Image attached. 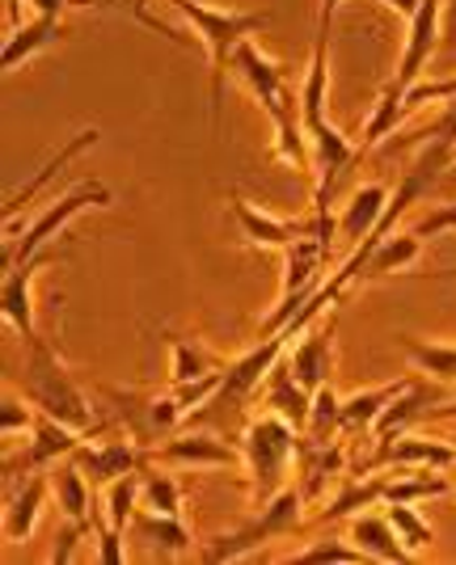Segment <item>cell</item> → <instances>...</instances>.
<instances>
[{
    "instance_id": "obj_1",
    "label": "cell",
    "mask_w": 456,
    "mask_h": 565,
    "mask_svg": "<svg viewBox=\"0 0 456 565\" xmlns=\"http://www.w3.org/2000/svg\"><path fill=\"white\" fill-rule=\"evenodd\" d=\"M191 30L199 34V43L212 55V127H220L224 115V81L233 68V55L241 43H250V34H258L271 25V13H229V9H212L203 0H169Z\"/></svg>"
},
{
    "instance_id": "obj_19",
    "label": "cell",
    "mask_w": 456,
    "mask_h": 565,
    "mask_svg": "<svg viewBox=\"0 0 456 565\" xmlns=\"http://www.w3.org/2000/svg\"><path fill=\"white\" fill-rule=\"evenodd\" d=\"M169 351H173V367H169V380L173 384H194V380L203 376H216V372H229V363L212 354L208 347H199V342H187V338H178V333H166Z\"/></svg>"
},
{
    "instance_id": "obj_27",
    "label": "cell",
    "mask_w": 456,
    "mask_h": 565,
    "mask_svg": "<svg viewBox=\"0 0 456 565\" xmlns=\"http://www.w3.org/2000/svg\"><path fill=\"white\" fill-rule=\"evenodd\" d=\"M51 486H55V498H60L64 515L94 527V519H89V486H85V469H81L76 460L55 472V477H51Z\"/></svg>"
},
{
    "instance_id": "obj_26",
    "label": "cell",
    "mask_w": 456,
    "mask_h": 565,
    "mask_svg": "<svg viewBox=\"0 0 456 565\" xmlns=\"http://www.w3.org/2000/svg\"><path fill=\"white\" fill-rule=\"evenodd\" d=\"M406 393V384L397 380V384H384V388H372V393H356V397L342 401V426L347 430H360V426L377 423L384 409H389V401L402 397Z\"/></svg>"
},
{
    "instance_id": "obj_31",
    "label": "cell",
    "mask_w": 456,
    "mask_h": 565,
    "mask_svg": "<svg viewBox=\"0 0 456 565\" xmlns=\"http://www.w3.org/2000/svg\"><path fill=\"white\" fill-rule=\"evenodd\" d=\"M335 426H342V401L335 397V388H330V384H321V388L312 393V414H309L312 444H326Z\"/></svg>"
},
{
    "instance_id": "obj_40",
    "label": "cell",
    "mask_w": 456,
    "mask_h": 565,
    "mask_svg": "<svg viewBox=\"0 0 456 565\" xmlns=\"http://www.w3.org/2000/svg\"><path fill=\"white\" fill-rule=\"evenodd\" d=\"M453 178H456V173H453Z\"/></svg>"
},
{
    "instance_id": "obj_38",
    "label": "cell",
    "mask_w": 456,
    "mask_h": 565,
    "mask_svg": "<svg viewBox=\"0 0 456 565\" xmlns=\"http://www.w3.org/2000/svg\"><path fill=\"white\" fill-rule=\"evenodd\" d=\"M435 97H456V76L453 81H439V85H414V89L402 97V115L418 110V106H427V102H435Z\"/></svg>"
},
{
    "instance_id": "obj_9",
    "label": "cell",
    "mask_w": 456,
    "mask_h": 565,
    "mask_svg": "<svg viewBox=\"0 0 456 565\" xmlns=\"http://www.w3.org/2000/svg\"><path fill=\"white\" fill-rule=\"evenodd\" d=\"M229 212L237 220L241 236L250 245H266V249H288L291 241L317 233V224H305V220H275V215L258 212L250 199H241L237 190H229Z\"/></svg>"
},
{
    "instance_id": "obj_36",
    "label": "cell",
    "mask_w": 456,
    "mask_h": 565,
    "mask_svg": "<svg viewBox=\"0 0 456 565\" xmlns=\"http://www.w3.org/2000/svg\"><path fill=\"white\" fill-rule=\"evenodd\" d=\"M34 426V414H30V405H22V401L4 397V405H0V439H13L18 430H30Z\"/></svg>"
},
{
    "instance_id": "obj_29",
    "label": "cell",
    "mask_w": 456,
    "mask_h": 565,
    "mask_svg": "<svg viewBox=\"0 0 456 565\" xmlns=\"http://www.w3.org/2000/svg\"><path fill=\"white\" fill-rule=\"evenodd\" d=\"M145 507L148 511H157V515H178L182 511V490H178V481L173 477H166V472H157V469H148L145 465Z\"/></svg>"
},
{
    "instance_id": "obj_28",
    "label": "cell",
    "mask_w": 456,
    "mask_h": 565,
    "mask_svg": "<svg viewBox=\"0 0 456 565\" xmlns=\"http://www.w3.org/2000/svg\"><path fill=\"white\" fill-rule=\"evenodd\" d=\"M389 523L397 527V536H402V544H406L410 553H423V548L435 541L432 523L418 519V511H414L410 502H389Z\"/></svg>"
},
{
    "instance_id": "obj_3",
    "label": "cell",
    "mask_w": 456,
    "mask_h": 565,
    "mask_svg": "<svg viewBox=\"0 0 456 565\" xmlns=\"http://www.w3.org/2000/svg\"><path fill=\"white\" fill-rule=\"evenodd\" d=\"M110 203H115V194L102 186V182H76L64 199L51 203V212H43L25 228V236H4V258H0V266L9 270V266H18V262L34 258L39 249H47L51 236L60 233L73 215H81L85 207H110Z\"/></svg>"
},
{
    "instance_id": "obj_17",
    "label": "cell",
    "mask_w": 456,
    "mask_h": 565,
    "mask_svg": "<svg viewBox=\"0 0 456 565\" xmlns=\"http://www.w3.org/2000/svg\"><path fill=\"white\" fill-rule=\"evenodd\" d=\"M309 338L291 351V376L300 380L309 393H317L321 384H326V376H330V367H335V351H330V333H335V326H317V330H305Z\"/></svg>"
},
{
    "instance_id": "obj_20",
    "label": "cell",
    "mask_w": 456,
    "mask_h": 565,
    "mask_svg": "<svg viewBox=\"0 0 456 565\" xmlns=\"http://www.w3.org/2000/svg\"><path fill=\"white\" fill-rule=\"evenodd\" d=\"M363 249H368V245H363ZM418 249H423V236H414V233L384 236V241H377V245L368 249L360 279H381V275H393V270H406L410 262L418 258Z\"/></svg>"
},
{
    "instance_id": "obj_33",
    "label": "cell",
    "mask_w": 456,
    "mask_h": 565,
    "mask_svg": "<svg viewBox=\"0 0 456 565\" xmlns=\"http://www.w3.org/2000/svg\"><path fill=\"white\" fill-rule=\"evenodd\" d=\"M377 498H384V477H377V481H363V486H356V490H342V494L321 511V523H335V519H347L356 507H368V502H377Z\"/></svg>"
},
{
    "instance_id": "obj_32",
    "label": "cell",
    "mask_w": 456,
    "mask_h": 565,
    "mask_svg": "<svg viewBox=\"0 0 456 565\" xmlns=\"http://www.w3.org/2000/svg\"><path fill=\"white\" fill-rule=\"evenodd\" d=\"M423 401H427V393H418V388H406L402 397L389 401V409L377 418V439H381V444L384 439H393V435H397V430L418 414V405H423Z\"/></svg>"
},
{
    "instance_id": "obj_21",
    "label": "cell",
    "mask_w": 456,
    "mask_h": 565,
    "mask_svg": "<svg viewBox=\"0 0 456 565\" xmlns=\"http://www.w3.org/2000/svg\"><path fill=\"white\" fill-rule=\"evenodd\" d=\"M351 536L360 541V548L368 553V557H381V562H410V557H414L389 519L356 515L351 519Z\"/></svg>"
},
{
    "instance_id": "obj_10",
    "label": "cell",
    "mask_w": 456,
    "mask_h": 565,
    "mask_svg": "<svg viewBox=\"0 0 456 565\" xmlns=\"http://www.w3.org/2000/svg\"><path fill=\"white\" fill-rule=\"evenodd\" d=\"M73 460L85 469V477L89 481H97V486H110V481H119V477H127V472H140L145 465H152V451H145L140 444H127V439H106L102 448H81L73 451Z\"/></svg>"
},
{
    "instance_id": "obj_2",
    "label": "cell",
    "mask_w": 456,
    "mask_h": 565,
    "mask_svg": "<svg viewBox=\"0 0 456 565\" xmlns=\"http://www.w3.org/2000/svg\"><path fill=\"white\" fill-rule=\"evenodd\" d=\"M25 372H22V388H25V401L39 409V414H51V418H60L64 426H73L81 435H94L97 423H94V409H89V401L85 393L76 388V380L68 376V367H64V359L55 354L47 338H34V342H25Z\"/></svg>"
},
{
    "instance_id": "obj_5",
    "label": "cell",
    "mask_w": 456,
    "mask_h": 565,
    "mask_svg": "<svg viewBox=\"0 0 456 565\" xmlns=\"http://www.w3.org/2000/svg\"><path fill=\"white\" fill-rule=\"evenodd\" d=\"M300 498H305L300 490H284V494H275L254 523H245V527L229 532V536L208 541L203 562H237V557H250L263 541H275V536L296 532V527H300Z\"/></svg>"
},
{
    "instance_id": "obj_39",
    "label": "cell",
    "mask_w": 456,
    "mask_h": 565,
    "mask_svg": "<svg viewBox=\"0 0 456 565\" xmlns=\"http://www.w3.org/2000/svg\"><path fill=\"white\" fill-rule=\"evenodd\" d=\"M439 43L456 51V0H444V18H439Z\"/></svg>"
},
{
    "instance_id": "obj_16",
    "label": "cell",
    "mask_w": 456,
    "mask_h": 565,
    "mask_svg": "<svg viewBox=\"0 0 456 565\" xmlns=\"http://www.w3.org/2000/svg\"><path fill=\"white\" fill-rule=\"evenodd\" d=\"M381 465H423V469H448L456 465V448L448 444H435V439H384L381 451L368 460V469H381Z\"/></svg>"
},
{
    "instance_id": "obj_4",
    "label": "cell",
    "mask_w": 456,
    "mask_h": 565,
    "mask_svg": "<svg viewBox=\"0 0 456 565\" xmlns=\"http://www.w3.org/2000/svg\"><path fill=\"white\" fill-rule=\"evenodd\" d=\"M300 448L296 439V426L279 414H266L258 423L245 430V460H250V472H254V490L258 498H275L279 494V481L288 472L291 451Z\"/></svg>"
},
{
    "instance_id": "obj_6",
    "label": "cell",
    "mask_w": 456,
    "mask_h": 565,
    "mask_svg": "<svg viewBox=\"0 0 456 565\" xmlns=\"http://www.w3.org/2000/svg\"><path fill=\"white\" fill-rule=\"evenodd\" d=\"M106 397L119 401L115 409H119V418L127 423L131 430V444H140L145 451L157 448V439H166L173 426L182 423L191 409L182 405L178 397V388L173 393H123V388H106Z\"/></svg>"
},
{
    "instance_id": "obj_37",
    "label": "cell",
    "mask_w": 456,
    "mask_h": 565,
    "mask_svg": "<svg viewBox=\"0 0 456 565\" xmlns=\"http://www.w3.org/2000/svg\"><path fill=\"white\" fill-rule=\"evenodd\" d=\"M453 228H456V203H444V207H432V212L410 228V233L414 236H432V233L439 236V233H453Z\"/></svg>"
},
{
    "instance_id": "obj_30",
    "label": "cell",
    "mask_w": 456,
    "mask_h": 565,
    "mask_svg": "<svg viewBox=\"0 0 456 565\" xmlns=\"http://www.w3.org/2000/svg\"><path fill=\"white\" fill-rule=\"evenodd\" d=\"M453 486L444 477H402V481H384V502H423V498H439L448 494Z\"/></svg>"
},
{
    "instance_id": "obj_23",
    "label": "cell",
    "mask_w": 456,
    "mask_h": 565,
    "mask_svg": "<svg viewBox=\"0 0 456 565\" xmlns=\"http://www.w3.org/2000/svg\"><path fill=\"white\" fill-rule=\"evenodd\" d=\"M4 4H9V22H13V30H18V25H22V4H25V0H4ZM106 4L131 9V13H136V18H140L145 25H152V30L169 34L166 25H157L145 13V9H136V4H127V0H30V9H34V13H43V18H64L68 9H106ZM169 39H173V34H169Z\"/></svg>"
},
{
    "instance_id": "obj_13",
    "label": "cell",
    "mask_w": 456,
    "mask_h": 565,
    "mask_svg": "<svg viewBox=\"0 0 456 565\" xmlns=\"http://www.w3.org/2000/svg\"><path fill=\"white\" fill-rule=\"evenodd\" d=\"M384 212H389V190L377 186V182H372V186H360L356 194H351V203H347L342 220H338V233H342L347 245L360 249L363 241L381 228Z\"/></svg>"
},
{
    "instance_id": "obj_35",
    "label": "cell",
    "mask_w": 456,
    "mask_h": 565,
    "mask_svg": "<svg viewBox=\"0 0 456 565\" xmlns=\"http://www.w3.org/2000/svg\"><path fill=\"white\" fill-rule=\"evenodd\" d=\"M296 562H368V553H363V548H347V544H338V541H321V544L300 548Z\"/></svg>"
},
{
    "instance_id": "obj_22",
    "label": "cell",
    "mask_w": 456,
    "mask_h": 565,
    "mask_svg": "<svg viewBox=\"0 0 456 565\" xmlns=\"http://www.w3.org/2000/svg\"><path fill=\"white\" fill-rule=\"evenodd\" d=\"M43 498H47V477H30V481L22 486V494H13V502L4 507V541L18 544L34 532Z\"/></svg>"
},
{
    "instance_id": "obj_11",
    "label": "cell",
    "mask_w": 456,
    "mask_h": 565,
    "mask_svg": "<svg viewBox=\"0 0 456 565\" xmlns=\"http://www.w3.org/2000/svg\"><path fill=\"white\" fill-rule=\"evenodd\" d=\"M81 448V430L73 426H64L60 418H51V414H39L34 418V444L22 451V456H9V465H4V477H13V472H39L43 465L51 460H60V456H73Z\"/></svg>"
},
{
    "instance_id": "obj_15",
    "label": "cell",
    "mask_w": 456,
    "mask_h": 565,
    "mask_svg": "<svg viewBox=\"0 0 456 565\" xmlns=\"http://www.w3.org/2000/svg\"><path fill=\"white\" fill-rule=\"evenodd\" d=\"M60 39H64V18H43V13H39L34 22L9 30V39H4V55H0V68L18 72L30 55H39V51L51 47V43H60Z\"/></svg>"
},
{
    "instance_id": "obj_25",
    "label": "cell",
    "mask_w": 456,
    "mask_h": 565,
    "mask_svg": "<svg viewBox=\"0 0 456 565\" xmlns=\"http://www.w3.org/2000/svg\"><path fill=\"white\" fill-rule=\"evenodd\" d=\"M397 342H402V351L410 354V363H414L418 372H427V376L444 380V384H456V347L418 342V338H410V333H402Z\"/></svg>"
},
{
    "instance_id": "obj_7",
    "label": "cell",
    "mask_w": 456,
    "mask_h": 565,
    "mask_svg": "<svg viewBox=\"0 0 456 565\" xmlns=\"http://www.w3.org/2000/svg\"><path fill=\"white\" fill-rule=\"evenodd\" d=\"M439 18H444V0H423L418 13L410 18L402 64H397L393 81H389V89H393L397 97H406L410 89L418 85V76H423V68H427V60H432L435 47H439Z\"/></svg>"
},
{
    "instance_id": "obj_14",
    "label": "cell",
    "mask_w": 456,
    "mask_h": 565,
    "mask_svg": "<svg viewBox=\"0 0 456 565\" xmlns=\"http://www.w3.org/2000/svg\"><path fill=\"white\" fill-rule=\"evenodd\" d=\"M266 405H271L279 418H288L296 430H300V426H309L312 393L300 384V380L291 376V363H275V367L266 372Z\"/></svg>"
},
{
    "instance_id": "obj_34",
    "label": "cell",
    "mask_w": 456,
    "mask_h": 565,
    "mask_svg": "<svg viewBox=\"0 0 456 565\" xmlns=\"http://www.w3.org/2000/svg\"><path fill=\"white\" fill-rule=\"evenodd\" d=\"M342 469V451L338 448H326V444H317V456H309V465H305V498H317V490Z\"/></svg>"
},
{
    "instance_id": "obj_12",
    "label": "cell",
    "mask_w": 456,
    "mask_h": 565,
    "mask_svg": "<svg viewBox=\"0 0 456 565\" xmlns=\"http://www.w3.org/2000/svg\"><path fill=\"white\" fill-rule=\"evenodd\" d=\"M152 460H161V465H208V469H224V465H233L237 460V451L229 448V444H220L216 435H178V439H169L161 448H152Z\"/></svg>"
},
{
    "instance_id": "obj_24",
    "label": "cell",
    "mask_w": 456,
    "mask_h": 565,
    "mask_svg": "<svg viewBox=\"0 0 456 565\" xmlns=\"http://www.w3.org/2000/svg\"><path fill=\"white\" fill-rule=\"evenodd\" d=\"M136 532H140L157 553H166V557H182V553L191 548V532L182 527L178 515H157V511H148V515L136 519Z\"/></svg>"
},
{
    "instance_id": "obj_8",
    "label": "cell",
    "mask_w": 456,
    "mask_h": 565,
    "mask_svg": "<svg viewBox=\"0 0 456 565\" xmlns=\"http://www.w3.org/2000/svg\"><path fill=\"white\" fill-rule=\"evenodd\" d=\"M60 258H64V249H51L47 245V249H39L34 258H25L4 270V321L22 333V342H34V338H39V330H34V308H30V279H34L43 266H51V262H60Z\"/></svg>"
},
{
    "instance_id": "obj_18",
    "label": "cell",
    "mask_w": 456,
    "mask_h": 565,
    "mask_svg": "<svg viewBox=\"0 0 456 565\" xmlns=\"http://www.w3.org/2000/svg\"><path fill=\"white\" fill-rule=\"evenodd\" d=\"M97 140H102V131H97V127H85L81 136H73V140H68V143H64V148H60V152H55V157H51L47 166L39 169V173H34V178H30V182H25V186L18 190L13 199H9V203H4V220H18V212H22L25 203H30V199H34L39 190L47 186L51 178H55L60 169L68 166V161H73V157H76V152H85V148H94Z\"/></svg>"
}]
</instances>
